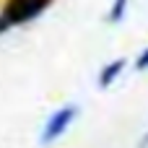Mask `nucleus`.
<instances>
[{
	"mask_svg": "<svg viewBox=\"0 0 148 148\" xmlns=\"http://www.w3.org/2000/svg\"><path fill=\"white\" fill-rule=\"evenodd\" d=\"M78 114H81V107H78V104H62L60 109H55V112L47 117L42 133H39V146H52V143H57V140L70 130V125L75 122Z\"/></svg>",
	"mask_w": 148,
	"mask_h": 148,
	"instance_id": "obj_1",
	"label": "nucleus"
},
{
	"mask_svg": "<svg viewBox=\"0 0 148 148\" xmlns=\"http://www.w3.org/2000/svg\"><path fill=\"white\" fill-rule=\"evenodd\" d=\"M55 0H5L3 5V18L8 26H23L31 23L34 18H39Z\"/></svg>",
	"mask_w": 148,
	"mask_h": 148,
	"instance_id": "obj_2",
	"label": "nucleus"
},
{
	"mask_svg": "<svg viewBox=\"0 0 148 148\" xmlns=\"http://www.w3.org/2000/svg\"><path fill=\"white\" fill-rule=\"evenodd\" d=\"M125 68H127V60L125 57H114V60H109L101 70H99V78H96V83H99V88H112L114 83H117V78L125 73Z\"/></svg>",
	"mask_w": 148,
	"mask_h": 148,
	"instance_id": "obj_3",
	"label": "nucleus"
},
{
	"mask_svg": "<svg viewBox=\"0 0 148 148\" xmlns=\"http://www.w3.org/2000/svg\"><path fill=\"white\" fill-rule=\"evenodd\" d=\"M127 5H130V0H112V8H109V13H107V23H122V18L127 16Z\"/></svg>",
	"mask_w": 148,
	"mask_h": 148,
	"instance_id": "obj_4",
	"label": "nucleus"
},
{
	"mask_svg": "<svg viewBox=\"0 0 148 148\" xmlns=\"http://www.w3.org/2000/svg\"><path fill=\"white\" fill-rule=\"evenodd\" d=\"M133 68H135L138 73H146V70H148V47L140 49V55L135 57V65H133Z\"/></svg>",
	"mask_w": 148,
	"mask_h": 148,
	"instance_id": "obj_5",
	"label": "nucleus"
},
{
	"mask_svg": "<svg viewBox=\"0 0 148 148\" xmlns=\"http://www.w3.org/2000/svg\"><path fill=\"white\" fill-rule=\"evenodd\" d=\"M135 148H148V130L140 135V140H138V146H135Z\"/></svg>",
	"mask_w": 148,
	"mask_h": 148,
	"instance_id": "obj_6",
	"label": "nucleus"
},
{
	"mask_svg": "<svg viewBox=\"0 0 148 148\" xmlns=\"http://www.w3.org/2000/svg\"><path fill=\"white\" fill-rule=\"evenodd\" d=\"M5 29H10V26H8V23H5V18H3V16H0V34H3V31H5Z\"/></svg>",
	"mask_w": 148,
	"mask_h": 148,
	"instance_id": "obj_7",
	"label": "nucleus"
}]
</instances>
